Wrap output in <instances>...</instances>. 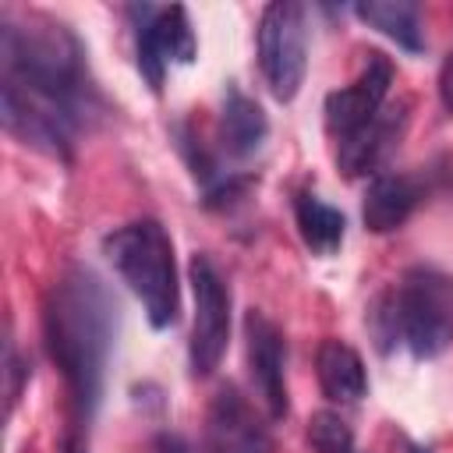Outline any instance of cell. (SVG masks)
I'll use <instances>...</instances> for the list:
<instances>
[{
    "instance_id": "1",
    "label": "cell",
    "mask_w": 453,
    "mask_h": 453,
    "mask_svg": "<svg viewBox=\"0 0 453 453\" xmlns=\"http://www.w3.org/2000/svg\"><path fill=\"white\" fill-rule=\"evenodd\" d=\"M0 120L11 138L71 159L78 134L103 113L74 32L53 18L0 14Z\"/></svg>"
},
{
    "instance_id": "2",
    "label": "cell",
    "mask_w": 453,
    "mask_h": 453,
    "mask_svg": "<svg viewBox=\"0 0 453 453\" xmlns=\"http://www.w3.org/2000/svg\"><path fill=\"white\" fill-rule=\"evenodd\" d=\"M42 336L53 365L60 368L78 421L99 407L106 365L117 336V301L88 265H67L46 294Z\"/></svg>"
},
{
    "instance_id": "3",
    "label": "cell",
    "mask_w": 453,
    "mask_h": 453,
    "mask_svg": "<svg viewBox=\"0 0 453 453\" xmlns=\"http://www.w3.org/2000/svg\"><path fill=\"white\" fill-rule=\"evenodd\" d=\"M103 255L142 301L152 329H166L180 311V283L173 262V241L159 219H134L103 237Z\"/></svg>"
},
{
    "instance_id": "4",
    "label": "cell",
    "mask_w": 453,
    "mask_h": 453,
    "mask_svg": "<svg viewBox=\"0 0 453 453\" xmlns=\"http://www.w3.org/2000/svg\"><path fill=\"white\" fill-rule=\"evenodd\" d=\"M386 319L414 357H439L453 343V280L432 265L407 269Z\"/></svg>"
},
{
    "instance_id": "5",
    "label": "cell",
    "mask_w": 453,
    "mask_h": 453,
    "mask_svg": "<svg viewBox=\"0 0 453 453\" xmlns=\"http://www.w3.org/2000/svg\"><path fill=\"white\" fill-rule=\"evenodd\" d=\"M258 67L269 92L290 103L308 67V11L294 0H273L258 18Z\"/></svg>"
},
{
    "instance_id": "6",
    "label": "cell",
    "mask_w": 453,
    "mask_h": 453,
    "mask_svg": "<svg viewBox=\"0 0 453 453\" xmlns=\"http://www.w3.org/2000/svg\"><path fill=\"white\" fill-rule=\"evenodd\" d=\"M191 294H195V326L188 361L198 379L212 375L230 343V287L209 255H195L188 265Z\"/></svg>"
},
{
    "instance_id": "7",
    "label": "cell",
    "mask_w": 453,
    "mask_h": 453,
    "mask_svg": "<svg viewBox=\"0 0 453 453\" xmlns=\"http://www.w3.org/2000/svg\"><path fill=\"white\" fill-rule=\"evenodd\" d=\"M134 21V60L138 74L149 81L152 92L163 88L166 64H191L195 60V32L188 11L180 4L170 7H131Z\"/></svg>"
},
{
    "instance_id": "8",
    "label": "cell",
    "mask_w": 453,
    "mask_h": 453,
    "mask_svg": "<svg viewBox=\"0 0 453 453\" xmlns=\"http://www.w3.org/2000/svg\"><path fill=\"white\" fill-rule=\"evenodd\" d=\"M202 453H273V432L237 386H219L202 425Z\"/></svg>"
},
{
    "instance_id": "9",
    "label": "cell",
    "mask_w": 453,
    "mask_h": 453,
    "mask_svg": "<svg viewBox=\"0 0 453 453\" xmlns=\"http://www.w3.org/2000/svg\"><path fill=\"white\" fill-rule=\"evenodd\" d=\"M389 85H393V64L382 53H368L361 74L350 85L326 96V131L336 142H343L361 127H368L382 113Z\"/></svg>"
},
{
    "instance_id": "10",
    "label": "cell",
    "mask_w": 453,
    "mask_h": 453,
    "mask_svg": "<svg viewBox=\"0 0 453 453\" xmlns=\"http://www.w3.org/2000/svg\"><path fill=\"white\" fill-rule=\"evenodd\" d=\"M244 340H248L251 379L258 386L262 403L269 407L273 418H287L290 400H287V343H283V333L276 329L273 319H265L258 308H251L244 315Z\"/></svg>"
},
{
    "instance_id": "11",
    "label": "cell",
    "mask_w": 453,
    "mask_h": 453,
    "mask_svg": "<svg viewBox=\"0 0 453 453\" xmlns=\"http://www.w3.org/2000/svg\"><path fill=\"white\" fill-rule=\"evenodd\" d=\"M403 124H407V103L382 106V113L368 127H361L357 134L336 142V163H340V170L347 177H361V173L375 170L393 152V145L400 142Z\"/></svg>"
},
{
    "instance_id": "12",
    "label": "cell",
    "mask_w": 453,
    "mask_h": 453,
    "mask_svg": "<svg viewBox=\"0 0 453 453\" xmlns=\"http://www.w3.org/2000/svg\"><path fill=\"white\" fill-rule=\"evenodd\" d=\"M421 198H425V188H421L418 177H411V173H379L365 191L361 219L372 234H393L411 219V212L421 205Z\"/></svg>"
},
{
    "instance_id": "13",
    "label": "cell",
    "mask_w": 453,
    "mask_h": 453,
    "mask_svg": "<svg viewBox=\"0 0 453 453\" xmlns=\"http://www.w3.org/2000/svg\"><path fill=\"white\" fill-rule=\"evenodd\" d=\"M315 375L322 396L333 403H357L368 393V372L361 354L343 340H322L315 350Z\"/></svg>"
},
{
    "instance_id": "14",
    "label": "cell",
    "mask_w": 453,
    "mask_h": 453,
    "mask_svg": "<svg viewBox=\"0 0 453 453\" xmlns=\"http://www.w3.org/2000/svg\"><path fill=\"white\" fill-rule=\"evenodd\" d=\"M219 138H223V149L234 156V159H248L255 156L265 138H269V120L262 113V106L255 99H248L241 88H226V99H223V117H219Z\"/></svg>"
},
{
    "instance_id": "15",
    "label": "cell",
    "mask_w": 453,
    "mask_h": 453,
    "mask_svg": "<svg viewBox=\"0 0 453 453\" xmlns=\"http://www.w3.org/2000/svg\"><path fill=\"white\" fill-rule=\"evenodd\" d=\"M354 14L382 32L386 39H393L396 46H403L407 53H421L425 50V28H421V7L411 4V0H368V4H357Z\"/></svg>"
},
{
    "instance_id": "16",
    "label": "cell",
    "mask_w": 453,
    "mask_h": 453,
    "mask_svg": "<svg viewBox=\"0 0 453 453\" xmlns=\"http://www.w3.org/2000/svg\"><path fill=\"white\" fill-rule=\"evenodd\" d=\"M294 219H297V234L304 241V248L319 258H329L340 251L343 234H347V219L340 209L326 205L319 195H297L294 198Z\"/></svg>"
},
{
    "instance_id": "17",
    "label": "cell",
    "mask_w": 453,
    "mask_h": 453,
    "mask_svg": "<svg viewBox=\"0 0 453 453\" xmlns=\"http://www.w3.org/2000/svg\"><path fill=\"white\" fill-rule=\"evenodd\" d=\"M308 442L315 453H354V432L336 411H319L308 421Z\"/></svg>"
},
{
    "instance_id": "18",
    "label": "cell",
    "mask_w": 453,
    "mask_h": 453,
    "mask_svg": "<svg viewBox=\"0 0 453 453\" xmlns=\"http://www.w3.org/2000/svg\"><path fill=\"white\" fill-rule=\"evenodd\" d=\"M28 375V368L21 365V357H18V350H14V343L7 340V354H4V379H7V411H14V400H18V393H21V379Z\"/></svg>"
},
{
    "instance_id": "19",
    "label": "cell",
    "mask_w": 453,
    "mask_h": 453,
    "mask_svg": "<svg viewBox=\"0 0 453 453\" xmlns=\"http://www.w3.org/2000/svg\"><path fill=\"white\" fill-rule=\"evenodd\" d=\"M152 453H191V449L184 446L180 435H170V432H166V435H156V439H152Z\"/></svg>"
},
{
    "instance_id": "20",
    "label": "cell",
    "mask_w": 453,
    "mask_h": 453,
    "mask_svg": "<svg viewBox=\"0 0 453 453\" xmlns=\"http://www.w3.org/2000/svg\"><path fill=\"white\" fill-rule=\"evenodd\" d=\"M64 453H81V446H78L74 439H67V446H64Z\"/></svg>"
},
{
    "instance_id": "21",
    "label": "cell",
    "mask_w": 453,
    "mask_h": 453,
    "mask_svg": "<svg viewBox=\"0 0 453 453\" xmlns=\"http://www.w3.org/2000/svg\"><path fill=\"white\" fill-rule=\"evenodd\" d=\"M411 453H432V449H421V446H411Z\"/></svg>"
}]
</instances>
